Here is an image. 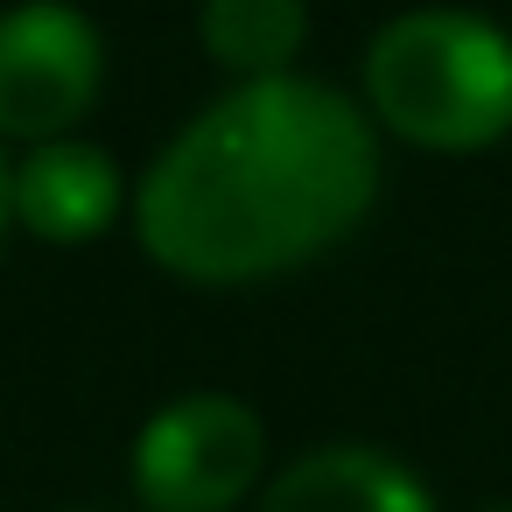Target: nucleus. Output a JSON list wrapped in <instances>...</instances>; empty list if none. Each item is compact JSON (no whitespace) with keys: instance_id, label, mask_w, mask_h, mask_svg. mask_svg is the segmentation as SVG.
I'll use <instances>...</instances> for the list:
<instances>
[{"instance_id":"obj_1","label":"nucleus","mask_w":512,"mask_h":512,"mask_svg":"<svg viewBox=\"0 0 512 512\" xmlns=\"http://www.w3.org/2000/svg\"><path fill=\"white\" fill-rule=\"evenodd\" d=\"M379 127L323 78H260L211 99L141 176L134 232L176 281L253 288L365 225Z\"/></svg>"},{"instance_id":"obj_5","label":"nucleus","mask_w":512,"mask_h":512,"mask_svg":"<svg viewBox=\"0 0 512 512\" xmlns=\"http://www.w3.org/2000/svg\"><path fill=\"white\" fill-rule=\"evenodd\" d=\"M127 211V183L106 148L92 141H43L15 162V225L50 246H85L113 232Z\"/></svg>"},{"instance_id":"obj_3","label":"nucleus","mask_w":512,"mask_h":512,"mask_svg":"<svg viewBox=\"0 0 512 512\" xmlns=\"http://www.w3.org/2000/svg\"><path fill=\"white\" fill-rule=\"evenodd\" d=\"M127 470L148 512H232L260 491L267 421L239 393H183L141 421Z\"/></svg>"},{"instance_id":"obj_6","label":"nucleus","mask_w":512,"mask_h":512,"mask_svg":"<svg viewBox=\"0 0 512 512\" xmlns=\"http://www.w3.org/2000/svg\"><path fill=\"white\" fill-rule=\"evenodd\" d=\"M260 512H435V498L400 456L372 442H323L274 470Z\"/></svg>"},{"instance_id":"obj_2","label":"nucleus","mask_w":512,"mask_h":512,"mask_svg":"<svg viewBox=\"0 0 512 512\" xmlns=\"http://www.w3.org/2000/svg\"><path fill=\"white\" fill-rule=\"evenodd\" d=\"M365 113L421 155H484L512 134V36L470 8H407L365 43Z\"/></svg>"},{"instance_id":"obj_8","label":"nucleus","mask_w":512,"mask_h":512,"mask_svg":"<svg viewBox=\"0 0 512 512\" xmlns=\"http://www.w3.org/2000/svg\"><path fill=\"white\" fill-rule=\"evenodd\" d=\"M8 225H15V169L0 155V239H8Z\"/></svg>"},{"instance_id":"obj_9","label":"nucleus","mask_w":512,"mask_h":512,"mask_svg":"<svg viewBox=\"0 0 512 512\" xmlns=\"http://www.w3.org/2000/svg\"><path fill=\"white\" fill-rule=\"evenodd\" d=\"M491 512H512V505H491Z\"/></svg>"},{"instance_id":"obj_7","label":"nucleus","mask_w":512,"mask_h":512,"mask_svg":"<svg viewBox=\"0 0 512 512\" xmlns=\"http://www.w3.org/2000/svg\"><path fill=\"white\" fill-rule=\"evenodd\" d=\"M197 36H204V57L239 85L295 78V57L309 43V0H204Z\"/></svg>"},{"instance_id":"obj_4","label":"nucleus","mask_w":512,"mask_h":512,"mask_svg":"<svg viewBox=\"0 0 512 512\" xmlns=\"http://www.w3.org/2000/svg\"><path fill=\"white\" fill-rule=\"evenodd\" d=\"M106 78V43L71 0H15L0 15V141H64Z\"/></svg>"}]
</instances>
